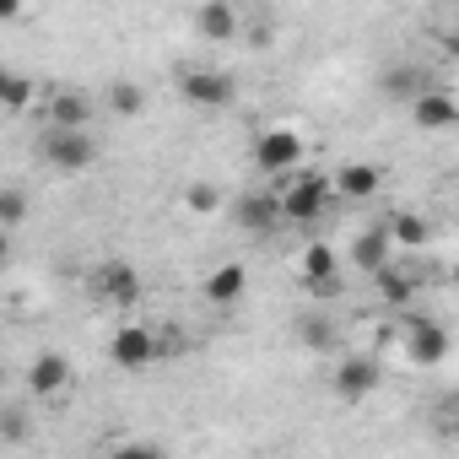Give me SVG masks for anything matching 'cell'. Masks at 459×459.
<instances>
[{"instance_id": "6da1fadb", "label": "cell", "mask_w": 459, "mask_h": 459, "mask_svg": "<svg viewBox=\"0 0 459 459\" xmlns=\"http://www.w3.org/2000/svg\"><path fill=\"white\" fill-rule=\"evenodd\" d=\"M39 157L55 168V173H87L92 162H98V141H92V130H44L39 135Z\"/></svg>"}, {"instance_id": "7a4b0ae2", "label": "cell", "mask_w": 459, "mask_h": 459, "mask_svg": "<svg viewBox=\"0 0 459 459\" xmlns=\"http://www.w3.org/2000/svg\"><path fill=\"white\" fill-rule=\"evenodd\" d=\"M276 211H281V221L308 227V221H319V216L330 211V184H325L319 173H303L298 184H287V189L276 195Z\"/></svg>"}, {"instance_id": "3957f363", "label": "cell", "mask_w": 459, "mask_h": 459, "mask_svg": "<svg viewBox=\"0 0 459 459\" xmlns=\"http://www.w3.org/2000/svg\"><path fill=\"white\" fill-rule=\"evenodd\" d=\"M157 351H162V341L146 330V325H119L114 330V341H108V357H114V368H152L157 362Z\"/></svg>"}, {"instance_id": "277c9868", "label": "cell", "mask_w": 459, "mask_h": 459, "mask_svg": "<svg viewBox=\"0 0 459 459\" xmlns=\"http://www.w3.org/2000/svg\"><path fill=\"white\" fill-rule=\"evenodd\" d=\"M298 157H303V141L292 130H260V141H255V168L260 173H292Z\"/></svg>"}, {"instance_id": "5b68a950", "label": "cell", "mask_w": 459, "mask_h": 459, "mask_svg": "<svg viewBox=\"0 0 459 459\" xmlns=\"http://www.w3.org/2000/svg\"><path fill=\"white\" fill-rule=\"evenodd\" d=\"M178 92H184L189 103H200V108H227V103L238 98L227 71H184V76H178Z\"/></svg>"}, {"instance_id": "8992f818", "label": "cell", "mask_w": 459, "mask_h": 459, "mask_svg": "<svg viewBox=\"0 0 459 459\" xmlns=\"http://www.w3.org/2000/svg\"><path fill=\"white\" fill-rule=\"evenodd\" d=\"M405 351H411L421 368H437V362L448 357V330H443L437 319H421V314H416V319L405 325Z\"/></svg>"}, {"instance_id": "52a82bcc", "label": "cell", "mask_w": 459, "mask_h": 459, "mask_svg": "<svg viewBox=\"0 0 459 459\" xmlns=\"http://www.w3.org/2000/svg\"><path fill=\"white\" fill-rule=\"evenodd\" d=\"M71 384H76V373H71V362H65L60 351H44V357L28 368V394H39V400H60Z\"/></svg>"}, {"instance_id": "ba28073f", "label": "cell", "mask_w": 459, "mask_h": 459, "mask_svg": "<svg viewBox=\"0 0 459 459\" xmlns=\"http://www.w3.org/2000/svg\"><path fill=\"white\" fill-rule=\"evenodd\" d=\"M98 292H103V303H114V308H135V303H141V276H135V265H130V260H108V265L98 271Z\"/></svg>"}, {"instance_id": "9c48e42d", "label": "cell", "mask_w": 459, "mask_h": 459, "mask_svg": "<svg viewBox=\"0 0 459 459\" xmlns=\"http://www.w3.org/2000/svg\"><path fill=\"white\" fill-rule=\"evenodd\" d=\"M378 378H384V373H378L373 357H346V362L335 368V394H341V400H368V394L378 389Z\"/></svg>"}, {"instance_id": "30bf717a", "label": "cell", "mask_w": 459, "mask_h": 459, "mask_svg": "<svg viewBox=\"0 0 459 459\" xmlns=\"http://www.w3.org/2000/svg\"><path fill=\"white\" fill-rule=\"evenodd\" d=\"M87 119H92V98L87 92H76V87H55L49 92V125L55 130H87Z\"/></svg>"}, {"instance_id": "8fae6325", "label": "cell", "mask_w": 459, "mask_h": 459, "mask_svg": "<svg viewBox=\"0 0 459 459\" xmlns=\"http://www.w3.org/2000/svg\"><path fill=\"white\" fill-rule=\"evenodd\" d=\"M244 292H249V271L244 265H216L205 276V303H216V308H233Z\"/></svg>"}, {"instance_id": "7c38bea8", "label": "cell", "mask_w": 459, "mask_h": 459, "mask_svg": "<svg viewBox=\"0 0 459 459\" xmlns=\"http://www.w3.org/2000/svg\"><path fill=\"white\" fill-rule=\"evenodd\" d=\"M411 108H416V125H421V130H448V125H459V103L448 98V87L421 92Z\"/></svg>"}, {"instance_id": "4fadbf2b", "label": "cell", "mask_w": 459, "mask_h": 459, "mask_svg": "<svg viewBox=\"0 0 459 459\" xmlns=\"http://www.w3.org/2000/svg\"><path fill=\"white\" fill-rule=\"evenodd\" d=\"M437 82H432V71H421V65H394V71H384V92L389 98H400V103H416L421 92H432Z\"/></svg>"}, {"instance_id": "5bb4252c", "label": "cell", "mask_w": 459, "mask_h": 459, "mask_svg": "<svg viewBox=\"0 0 459 459\" xmlns=\"http://www.w3.org/2000/svg\"><path fill=\"white\" fill-rule=\"evenodd\" d=\"M378 184H384V168H373V162H346V168L335 173V189H341L346 200H373Z\"/></svg>"}, {"instance_id": "9a60e30c", "label": "cell", "mask_w": 459, "mask_h": 459, "mask_svg": "<svg viewBox=\"0 0 459 459\" xmlns=\"http://www.w3.org/2000/svg\"><path fill=\"white\" fill-rule=\"evenodd\" d=\"M351 265H362L368 276H378V271L389 265V233H384V227H368V233H357V244H351Z\"/></svg>"}, {"instance_id": "2e32d148", "label": "cell", "mask_w": 459, "mask_h": 459, "mask_svg": "<svg viewBox=\"0 0 459 459\" xmlns=\"http://www.w3.org/2000/svg\"><path fill=\"white\" fill-rule=\"evenodd\" d=\"M303 271H308V292H335V255H330V244H308L303 249Z\"/></svg>"}, {"instance_id": "e0dca14e", "label": "cell", "mask_w": 459, "mask_h": 459, "mask_svg": "<svg viewBox=\"0 0 459 459\" xmlns=\"http://www.w3.org/2000/svg\"><path fill=\"white\" fill-rule=\"evenodd\" d=\"M298 341H303L308 351H335V346H341V325H335L330 314H303V319H298Z\"/></svg>"}, {"instance_id": "ac0fdd59", "label": "cell", "mask_w": 459, "mask_h": 459, "mask_svg": "<svg viewBox=\"0 0 459 459\" xmlns=\"http://www.w3.org/2000/svg\"><path fill=\"white\" fill-rule=\"evenodd\" d=\"M276 221H281L276 195H244L238 200V227H249V233H271Z\"/></svg>"}, {"instance_id": "d6986e66", "label": "cell", "mask_w": 459, "mask_h": 459, "mask_svg": "<svg viewBox=\"0 0 459 459\" xmlns=\"http://www.w3.org/2000/svg\"><path fill=\"white\" fill-rule=\"evenodd\" d=\"M195 33L200 39H233L238 33V12L233 6H200L195 12Z\"/></svg>"}, {"instance_id": "ffe728a7", "label": "cell", "mask_w": 459, "mask_h": 459, "mask_svg": "<svg viewBox=\"0 0 459 459\" xmlns=\"http://www.w3.org/2000/svg\"><path fill=\"white\" fill-rule=\"evenodd\" d=\"M28 437H33L28 405H0V443H28Z\"/></svg>"}, {"instance_id": "44dd1931", "label": "cell", "mask_w": 459, "mask_h": 459, "mask_svg": "<svg viewBox=\"0 0 459 459\" xmlns=\"http://www.w3.org/2000/svg\"><path fill=\"white\" fill-rule=\"evenodd\" d=\"M384 233H389L394 244H405V249H421V244H427V221H421V216H411V211H400V216L384 227Z\"/></svg>"}, {"instance_id": "7402d4cb", "label": "cell", "mask_w": 459, "mask_h": 459, "mask_svg": "<svg viewBox=\"0 0 459 459\" xmlns=\"http://www.w3.org/2000/svg\"><path fill=\"white\" fill-rule=\"evenodd\" d=\"M28 103H33V82L0 65V108H28Z\"/></svg>"}, {"instance_id": "603a6c76", "label": "cell", "mask_w": 459, "mask_h": 459, "mask_svg": "<svg viewBox=\"0 0 459 459\" xmlns=\"http://www.w3.org/2000/svg\"><path fill=\"white\" fill-rule=\"evenodd\" d=\"M22 221H28V195L22 189H0V233H12Z\"/></svg>"}, {"instance_id": "cb8c5ba5", "label": "cell", "mask_w": 459, "mask_h": 459, "mask_svg": "<svg viewBox=\"0 0 459 459\" xmlns=\"http://www.w3.org/2000/svg\"><path fill=\"white\" fill-rule=\"evenodd\" d=\"M108 108L114 114H141V87L135 82H114L108 87Z\"/></svg>"}, {"instance_id": "d4e9b609", "label": "cell", "mask_w": 459, "mask_h": 459, "mask_svg": "<svg viewBox=\"0 0 459 459\" xmlns=\"http://www.w3.org/2000/svg\"><path fill=\"white\" fill-rule=\"evenodd\" d=\"M108 459H173L168 448H157V443H119Z\"/></svg>"}, {"instance_id": "484cf974", "label": "cell", "mask_w": 459, "mask_h": 459, "mask_svg": "<svg viewBox=\"0 0 459 459\" xmlns=\"http://www.w3.org/2000/svg\"><path fill=\"white\" fill-rule=\"evenodd\" d=\"M184 205H189V211H216V189H211V184H189V189H184Z\"/></svg>"}, {"instance_id": "4316f807", "label": "cell", "mask_w": 459, "mask_h": 459, "mask_svg": "<svg viewBox=\"0 0 459 459\" xmlns=\"http://www.w3.org/2000/svg\"><path fill=\"white\" fill-rule=\"evenodd\" d=\"M17 17V6H12V0H0V22H12Z\"/></svg>"}, {"instance_id": "83f0119b", "label": "cell", "mask_w": 459, "mask_h": 459, "mask_svg": "<svg viewBox=\"0 0 459 459\" xmlns=\"http://www.w3.org/2000/svg\"><path fill=\"white\" fill-rule=\"evenodd\" d=\"M0 255H6V238H0Z\"/></svg>"}, {"instance_id": "f1b7e54d", "label": "cell", "mask_w": 459, "mask_h": 459, "mask_svg": "<svg viewBox=\"0 0 459 459\" xmlns=\"http://www.w3.org/2000/svg\"><path fill=\"white\" fill-rule=\"evenodd\" d=\"M0 384H6V373H0Z\"/></svg>"}]
</instances>
